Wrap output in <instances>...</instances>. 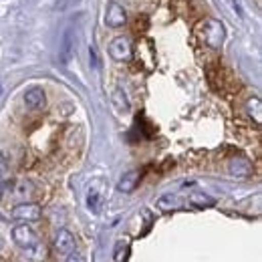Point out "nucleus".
Listing matches in <instances>:
<instances>
[{
	"mask_svg": "<svg viewBox=\"0 0 262 262\" xmlns=\"http://www.w3.org/2000/svg\"><path fill=\"white\" fill-rule=\"evenodd\" d=\"M125 23H127L125 8L119 2H109L105 8V25L109 29H121Z\"/></svg>",
	"mask_w": 262,
	"mask_h": 262,
	"instance_id": "obj_4",
	"label": "nucleus"
},
{
	"mask_svg": "<svg viewBox=\"0 0 262 262\" xmlns=\"http://www.w3.org/2000/svg\"><path fill=\"white\" fill-rule=\"evenodd\" d=\"M6 173H8V158L0 151V180L6 178Z\"/></svg>",
	"mask_w": 262,
	"mask_h": 262,
	"instance_id": "obj_19",
	"label": "nucleus"
},
{
	"mask_svg": "<svg viewBox=\"0 0 262 262\" xmlns=\"http://www.w3.org/2000/svg\"><path fill=\"white\" fill-rule=\"evenodd\" d=\"M65 262H87V260H85V256H83V252L75 248V250H71V252L67 254V260H65Z\"/></svg>",
	"mask_w": 262,
	"mask_h": 262,
	"instance_id": "obj_17",
	"label": "nucleus"
},
{
	"mask_svg": "<svg viewBox=\"0 0 262 262\" xmlns=\"http://www.w3.org/2000/svg\"><path fill=\"white\" fill-rule=\"evenodd\" d=\"M139 180H141L139 169H129V171H125V173L119 178V182H117V190L123 192V194H131V192L137 188Z\"/></svg>",
	"mask_w": 262,
	"mask_h": 262,
	"instance_id": "obj_9",
	"label": "nucleus"
},
{
	"mask_svg": "<svg viewBox=\"0 0 262 262\" xmlns=\"http://www.w3.org/2000/svg\"><path fill=\"white\" fill-rule=\"evenodd\" d=\"M55 248L59 254H69L71 250L77 248V238L73 236V232H69L67 228H61L55 234Z\"/></svg>",
	"mask_w": 262,
	"mask_h": 262,
	"instance_id": "obj_7",
	"label": "nucleus"
},
{
	"mask_svg": "<svg viewBox=\"0 0 262 262\" xmlns=\"http://www.w3.org/2000/svg\"><path fill=\"white\" fill-rule=\"evenodd\" d=\"M87 208H89V212H93V214H99L101 208H103V196L99 194L95 188H91L89 194H87Z\"/></svg>",
	"mask_w": 262,
	"mask_h": 262,
	"instance_id": "obj_13",
	"label": "nucleus"
},
{
	"mask_svg": "<svg viewBox=\"0 0 262 262\" xmlns=\"http://www.w3.org/2000/svg\"><path fill=\"white\" fill-rule=\"evenodd\" d=\"M228 169H230V173L236 176V178H246V176L250 173L252 165H250L248 160H244V158H234V160H230Z\"/></svg>",
	"mask_w": 262,
	"mask_h": 262,
	"instance_id": "obj_10",
	"label": "nucleus"
},
{
	"mask_svg": "<svg viewBox=\"0 0 262 262\" xmlns=\"http://www.w3.org/2000/svg\"><path fill=\"white\" fill-rule=\"evenodd\" d=\"M91 65L97 67V55H95V49H91Z\"/></svg>",
	"mask_w": 262,
	"mask_h": 262,
	"instance_id": "obj_20",
	"label": "nucleus"
},
{
	"mask_svg": "<svg viewBox=\"0 0 262 262\" xmlns=\"http://www.w3.org/2000/svg\"><path fill=\"white\" fill-rule=\"evenodd\" d=\"M190 204L194 208H210V206H214V200L204 192H192L190 194Z\"/></svg>",
	"mask_w": 262,
	"mask_h": 262,
	"instance_id": "obj_16",
	"label": "nucleus"
},
{
	"mask_svg": "<svg viewBox=\"0 0 262 262\" xmlns=\"http://www.w3.org/2000/svg\"><path fill=\"white\" fill-rule=\"evenodd\" d=\"M246 111H248V115H250L256 123L262 121V103L258 97H252L246 101Z\"/></svg>",
	"mask_w": 262,
	"mask_h": 262,
	"instance_id": "obj_15",
	"label": "nucleus"
},
{
	"mask_svg": "<svg viewBox=\"0 0 262 262\" xmlns=\"http://www.w3.org/2000/svg\"><path fill=\"white\" fill-rule=\"evenodd\" d=\"M162 212H169V210H178L180 208V200H178V196L176 194H165V196H162L160 200H158V204H156Z\"/></svg>",
	"mask_w": 262,
	"mask_h": 262,
	"instance_id": "obj_14",
	"label": "nucleus"
},
{
	"mask_svg": "<svg viewBox=\"0 0 262 262\" xmlns=\"http://www.w3.org/2000/svg\"><path fill=\"white\" fill-rule=\"evenodd\" d=\"M73 57H75V27L73 23H69L61 36V45H59V63L69 65Z\"/></svg>",
	"mask_w": 262,
	"mask_h": 262,
	"instance_id": "obj_3",
	"label": "nucleus"
},
{
	"mask_svg": "<svg viewBox=\"0 0 262 262\" xmlns=\"http://www.w3.org/2000/svg\"><path fill=\"white\" fill-rule=\"evenodd\" d=\"M25 105L33 111H38V109H45L47 105V95L40 87H31L27 93H25Z\"/></svg>",
	"mask_w": 262,
	"mask_h": 262,
	"instance_id": "obj_8",
	"label": "nucleus"
},
{
	"mask_svg": "<svg viewBox=\"0 0 262 262\" xmlns=\"http://www.w3.org/2000/svg\"><path fill=\"white\" fill-rule=\"evenodd\" d=\"M12 240H14V244L23 250V254L29 252V250H34L38 244H42V242L38 240L36 232H34L29 224H18V226H14V228H12Z\"/></svg>",
	"mask_w": 262,
	"mask_h": 262,
	"instance_id": "obj_2",
	"label": "nucleus"
},
{
	"mask_svg": "<svg viewBox=\"0 0 262 262\" xmlns=\"http://www.w3.org/2000/svg\"><path fill=\"white\" fill-rule=\"evenodd\" d=\"M113 105H115V109L119 111V113H127L129 111V101H127V95H125V91L121 89V87H117L115 91H113Z\"/></svg>",
	"mask_w": 262,
	"mask_h": 262,
	"instance_id": "obj_11",
	"label": "nucleus"
},
{
	"mask_svg": "<svg viewBox=\"0 0 262 262\" xmlns=\"http://www.w3.org/2000/svg\"><path fill=\"white\" fill-rule=\"evenodd\" d=\"M40 216H42L40 208L31 202H23L12 208V218L20 220V222H36V220H40Z\"/></svg>",
	"mask_w": 262,
	"mask_h": 262,
	"instance_id": "obj_5",
	"label": "nucleus"
},
{
	"mask_svg": "<svg viewBox=\"0 0 262 262\" xmlns=\"http://www.w3.org/2000/svg\"><path fill=\"white\" fill-rule=\"evenodd\" d=\"M0 95H2V85H0Z\"/></svg>",
	"mask_w": 262,
	"mask_h": 262,
	"instance_id": "obj_21",
	"label": "nucleus"
},
{
	"mask_svg": "<svg viewBox=\"0 0 262 262\" xmlns=\"http://www.w3.org/2000/svg\"><path fill=\"white\" fill-rule=\"evenodd\" d=\"M129 240L127 238H121L117 244H115V252H113V260L115 262H127V256H129Z\"/></svg>",
	"mask_w": 262,
	"mask_h": 262,
	"instance_id": "obj_12",
	"label": "nucleus"
},
{
	"mask_svg": "<svg viewBox=\"0 0 262 262\" xmlns=\"http://www.w3.org/2000/svg\"><path fill=\"white\" fill-rule=\"evenodd\" d=\"M202 36H204V42L212 49H220L224 38H226V31H224V25L216 18H208L202 23Z\"/></svg>",
	"mask_w": 262,
	"mask_h": 262,
	"instance_id": "obj_1",
	"label": "nucleus"
},
{
	"mask_svg": "<svg viewBox=\"0 0 262 262\" xmlns=\"http://www.w3.org/2000/svg\"><path fill=\"white\" fill-rule=\"evenodd\" d=\"M81 0H57V10H69V8H73V6H77Z\"/></svg>",
	"mask_w": 262,
	"mask_h": 262,
	"instance_id": "obj_18",
	"label": "nucleus"
},
{
	"mask_svg": "<svg viewBox=\"0 0 262 262\" xmlns=\"http://www.w3.org/2000/svg\"><path fill=\"white\" fill-rule=\"evenodd\" d=\"M131 53H133L131 42H129V38H125V36H117V38H113L111 45H109V55H111L113 61H119V63H121V61H129Z\"/></svg>",
	"mask_w": 262,
	"mask_h": 262,
	"instance_id": "obj_6",
	"label": "nucleus"
}]
</instances>
